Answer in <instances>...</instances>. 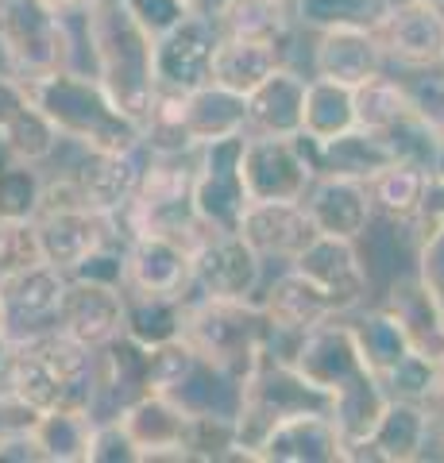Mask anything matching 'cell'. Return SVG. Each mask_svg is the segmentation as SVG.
I'll list each match as a JSON object with an SVG mask.
<instances>
[{
	"label": "cell",
	"mask_w": 444,
	"mask_h": 463,
	"mask_svg": "<svg viewBox=\"0 0 444 463\" xmlns=\"http://www.w3.org/2000/svg\"><path fill=\"white\" fill-rule=\"evenodd\" d=\"M255 301H260L263 313L270 317V325L279 332H294V336L317 328L328 317H340L333 309V301L294 267H267V279H263Z\"/></svg>",
	"instance_id": "cell-23"
},
{
	"label": "cell",
	"mask_w": 444,
	"mask_h": 463,
	"mask_svg": "<svg viewBox=\"0 0 444 463\" xmlns=\"http://www.w3.org/2000/svg\"><path fill=\"white\" fill-rule=\"evenodd\" d=\"M35 263H47L39 248L35 221H0V279Z\"/></svg>",
	"instance_id": "cell-42"
},
{
	"label": "cell",
	"mask_w": 444,
	"mask_h": 463,
	"mask_svg": "<svg viewBox=\"0 0 444 463\" xmlns=\"http://www.w3.org/2000/svg\"><path fill=\"white\" fill-rule=\"evenodd\" d=\"M386 70V58L371 32H317L309 43V78L364 85Z\"/></svg>",
	"instance_id": "cell-25"
},
{
	"label": "cell",
	"mask_w": 444,
	"mask_h": 463,
	"mask_svg": "<svg viewBox=\"0 0 444 463\" xmlns=\"http://www.w3.org/2000/svg\"><path fill=\"white\" fill-rule=\"evenodd\" d=\"M185 5H190V12H202V16H217L224 0H185Z\"/></svg>",
	"instance_id": "cell-49"
},
{
	"label": "cell",
	"mask_w": 444,
	"mask_h": 463,
	"mask_svg": "<svg viewBox=\"0 0 444 463\" xmlns=\"http://www.w3.org/2000/svg\"><path fill=\"white\" fill-rule=\"evenodd\" d=\"M440 70H444V58H440Z\"/></svg>",
	"instance_id": "cell-52"
},
{
	"label": "cell",
	"mask_w": 444,
	"mask_h": 463,
	"mask_svg": "<svg viewBox=\"0 0 444 463\" xmlns=\"http://www.w3.org/2000/svg\"><path fill=\"white\" fill-rule=\"evenodd\" d=\"M221 47V32L213 16L190 12L182 24H175L166 35L155 39L151 66H155V90L170 93H194L205 81H213V54Z\"/></svg>",
	"instance_id": "cell-10"
},
{
	"label": "cell",
	"mask_w": 444,
	"mask_h": 463,
	"mask_svg": "<svg viewBox=\"0 0 444 463\" xmlns=\"http://www.w3.org/2000/svg\"><path fill=\"white\" fill-rule=\"evenodd\" d=\"M413 270L421 274V282L433 289V298L444 309V216L429 221L418 243V259H413Z\"/></svg>",
	"instance_id": "cell-43"
},
{
	"label": "cell",
	"mask_w": 444,
	"mask_h": 463,
	"mask_svg": "<svg viewBox=\"0 0 444 463\" xmlns=\"http://www.w3.org/2000/svg\"><path fill=\"white\" fill-rule=\"evenodd\" d=\"M302 205L309 213L317 236H340V240H360L367 224H371V201L364 182L352 178H328V174H317L313 185L306 190Z\"/></svg>",
	"instance_id": "cell-24"
},
{
	"label": "cell",
	"mask_w": 444,
	"mask_h": 463,
	"mask_svg": "<svg viewBox=\"0 0 444 463\" xmlns=\"http://www.w3.org/2000/svg\"><path fill=\"white\" fill-rule=\"evenodd\" d=\"M243 136H228L217 143L197 147V174H194V209L205 228L236 232L240 216L248 209V190L240 174Z\"/></svg>",
	"instance_id": "cell-11"
},
{
	"label": "cell",
	"mask_w": 444,
	"mask_h": 463,
	"mask_svg": "<svg viewBox=\"0 0 444 463\" xmlns=\"http://www.w3.org/2000/svg\"><path fill=\"white\" fill-rule=\"evenodd\" d=\"M290 364L306 383H313L328 398V417L336 421L344 444L352 448L371 437V429L379 425L391 398H386L383 383L375 379V371L364 364L344 313L302 332Z\"/></svg>",
	"instance_id": "cell-1"
},
{
	"label": "cell",
	"mask_w": 444,
	"mask_h": 463,
	"mask_svg": "<svg viewBox=\"0 0 444 463\" xmlns=\"http://www.w3.org/2000/svg\"><path fill=\"white\" fill-rule=\"evenodd\" d=\"M394 74L402 81L413 112L433 128V136L440 143V163H437L433 178H444V70L429 66V70H394Z\"/></svg>",
	"instance_id": "cell-40"
},
{
	"label": "cell",
	"mask_w": 444,
	"mask_h": 463,
	"mask_svg": "<svg viewBox=\"0 0 444 463\" xmlns=\"http://www.w3.org/2000/svg\"><path fill=\"white\" fill-rule=\"evenodd\" d=\"M194 294L202 298H228V301H255L267 279V263L255 255L240 232L209 228L190 248Z\"/></svg>",
	"instance_id": "cell-9"
},
{
	"label": "cell",
	"mask_w": 444,
	"mask_h": 463,
	"mask_svg": "<svg viewBox=\"0 0 444 463\" xmlns=\"http://www.w3.org/2000/svg\"><path fill=\"white\" fill-rule=\"evenodd\" d=\"M236 232L267 267L294 263L317 240V228L302 201H248Z\"/></svg>",
	"instance_id": "cell-16"
},
{
	"label": "cell",
	"mask_w": 444,
	"mask_h": 463,
	"mask_svg": "<svg viewBox=\"0 0 444 463\" xmlns=\"http://www.w3.org/2000/svg\"><path fill=\"white\" fill-rule=\"evenodd\" d=\"M66 289V274L51 263H35L27 270L0 279V321L8 340H27L59 325V301Z\"/></svg>",
	"instance_id": "cell-14"
},
{
	"label": "cell",
	"mask_w": 444,
	"mask_h": 463,
	"mask_svg": "<svg viewBox=\"0 0 444 463\" xmlns=\"http://www.w3.org/2000/svg\"><path fill=\"white\" fill-rule=\"evenodd\" d=\"M375 43L386 58V70H429L444 58V8L394 0V8L375 27Z\"/></svg>",
	"instance_id": "cell-12"
},
{
	"label": "cell",
	"mask_w": 444,
	"mask_h": 463,
	"mask_svg": "<svg viewBox=\"0 0 444 463\" xmlns=\"http://www.w3.org/2000/svg\"><path fill=\"white\" fill-rule=\"evenodd\" d=\"M5 390L27 410H85L93 398V352L59 328L27 340H12Z\"/></svg>",
	"instance_id": "cell-3"
},
{
	"label": "cell",
	"mask_w": 444,
	"mask_h": 463,
	"mask_svg": "<svg viewBox=\"0 0 444 463\" xmlns=\"http://www.w3.org/2000/svg\"><path fill=\"white\" fill-rule=\"evenodd\" d=\"M352 93H355V128H364V132L383 136V132H391L402 116L413 112L394 70H383V74L367 78L364 85H355Z\"/></svg>",
	"instance_id": "cell-37"
},
{
	"label": "cell",
	"mask_w": 444,
	"mask_h": 463,
	"mask_svg": "<svg viewBox=\"0 0 444 463\" xmlns=\"http://www.w3.org/2000/svg\"><path fill=\"white\" fill-rule=\"evenodd\" d=\"M437 216H444V178H433L429 182V194H425V216L421 221H437Z\"/></svg>",
	"instance_id": "cell-48"
},
{
	"label": "cell",
	"mask_w": 444,
	"mask_h": 463,
	"mask_svg": "<svg viewBox=\"0 0 444 463\" xmlns=\"http://www.w3.org/2000/svg\"><path fill=\"white\" fill-rule=\"evenodd\" d=\"M429 437H433V421L421 402H386L379 425L371 437L348 448V463H413L425 459Z\"/></svg>",
	"instance_id": "cell-22"
},
{
	"label": "cell",
	"mask_w": 444,
	"mask_h": 463,
	"mask_svg": "<svg viewBox=\"0 0 444 463\" xmlns=\"http://www.w3.org/2000/svg\"><path fill=\"white\" fill-rule=\"evenodd\" d=\"M62 336L78 340L81 347L112 344L124 336V289L117 282L101 279H81V274H66V289L59 301V325Z\"/></svg>",
	"instance_id": "cell-13"
},
{
	"label": "cell",
	"mask_w": 444,
	"mask_h": 463,
	"mask_svg": "<svg viewBox=\"0 0 444 463\" xmlns=\"http://www.w3.org/2000/svg\"><path fill=\"white\" fill-rule=\"evenodd\" d=\"M418 5H433V8H444V0H418Z\"/></svg>",
	"instance_id": "cell-51"
},
{
	"label": "cell",
	"mask_w": 444,
	"mask_h": 463,
	"mask_svg": "<svg viewBox=\"0 0 444 463\" xmlns=\"http://www.w3.org/2000/svg\"><path fill=\"white\" fill-rule=\"evenodd\" d=\"M35 105L59 128V136L93 151H136L143 147V128L128 116L93 74L81 70H54L47 78L27 81Z\"/></svg>",
	"instance_id": "cell-2"
},
{
	"label": "cell",
	"mask_w": 444,
	"mask_h": 463,
	"mask_svg": "<svg viewBox=\"0 0 444 463\" xmlns=\"http://www.w3.org/2000/svg\"><path fill=\"white\" fill-rule=\"evenodd\" d=\"M371 301H379L386 313H394V321L402 325L413 352L425 355L429 364L444 367V309L433 298V289L421 282L418 270H402Z\"/></svg>",
	"instance_id": "cell-21"
},
{
	"label": "cell",
	"mask_w": 444,
	"mask_h": 463,
	"mask_svg": "<svg viewBox=\"0 0 444 463\" xmlns=\"http://www.w3.org/2000/svg\"><path fill=\"white\" fill-rule=\"evenodd\" d=\"M317 410L328 413V398L321 394L313 383H306L290 359L279 355H263L255 371L243 379V402L236 413V444H240V459L251 463L255 444L263 440V432L270 425H279L290 413H306Z\"/></svg>",
	"instance_id": "cell-6"
},
{
	"label": "cell",
	"mask_w": 444,
	"mask_h": 463,
	"mask_svg": "<svg viewBox=\"0 0 444 463\" xmlns=\"http://www.w3.org/2000/svg\"><path fill=\"white\" fill-rule=\"evenodd\" d=\"M43 205V166L0 158V221H35Z\"/></svg>",
	"instance_id": "cell-39"
},
{
	"label": "cell",
	"mask_w": 444,
	"mask_h": 463,
	"mask_svg": "<svg viewBox=\"0 0 444 463\" xmlns=\"http://www.w3.org/2000/svg\"><path fill=\"white\" fill-rule=\"evenodd\" d=\"M306 81L298 66H279L270 78H263L248 100V136H302V105H306Z\"/></svg>",
	"instance_id": "cell-26"
},
{
	"label": "cell",
	"mask_w": 444,
	"mask_h": 463,
	"mask_svg": "<svg viewBox=\"0 0 444 463\" xmlns=\"http://www.w3.org/2000/svg\"><path fill=\"white\" fill-rule=\"evenodd\" d=\"M355 128V93L352 85L309 78L306 105H302V136L309 143H328Z\"/></svg>",
	"instance_id": "cell-35"
},
{
	"label": "cell",
	"mask_w": 444,
	"mask_h": 463,
	"mask_svg": "<svg viewBox=\"0 0 444 463\" xmlns=\"http://www.w3.org/2000/svg\"><path fill=\"white\" fill-rule=\"evenodd\" d=\"M240 174L248 201H302L317 178L302 136H243Z\"/></svg>",
	"instance_id": "cell-8"
},
{
	"label": "cell",
	"mask_w": 444,
	"mask_h": 463,
	"mask_svg": "<svg viewBox=\"0 0 444 463\" xmlns=\"http://www.w3.org/2000/svg\"><path fill=\"white\" fill-rule=\"evenodd\" d=\"M309 155H313V170L317 174H328V178H352V182H367L371 174L383 170L394 158L391 147H386V139L375 132H364V128H352V132H344L328 143H309Z\"/></svg>",
	"instance_id": "cell-30"
},
{
	"label": "cell",
	"mask_w": 444,
	"mask_h": 463,
	"mask_svg": "<svg viewBox=\"0 0 444 463\" xmlns=\"http://www.w3.org/2000/svg\"><path fill=\"white\" fill-rule=\"evenodd\" d=\"M286 267L306 274V279L333 301L336 313H352V309H360L371 301V279H367V267L360 259L355 240L317 236L294 263H286Z\"/></svg>",
	"instance_id": "cell-15"
},
{
	"label": "cell",
	"mask_w": 444,
	"mask_h": 463,
	"mask_svg": "<svg viewBox=\"0 0 444 463\" xmlns=\"http://www.w3.org/2000/svg\"><path fill=\"white\" fill-rule=\"evenodd\" d=\"M120 5L151 39L166 35L170 27L190 16V5H185V0H120Z\"/></svg>",
	"instance_id": "cell-45"
},
{
	"label": "cell",
	"mask_w": 444,
	"mask_h": 463,
	"mask_svg": "<svg viewBox=\"0 0 444 463\" xmlns=\"http://www.w3.org/2000/svg\"><path fill=\"white\" fill-rule=\"evenodd\" d=\"M93 417L85 410H47L35 413L32 440L39 448V463H85L90 459Z\"/></svg>",
	"instance_id": "cell-36"
},
{
	"label": "cell",
	"mask_w": 444,
	"mask_h": 463,
	"mask_svg": "<svg viewBox=\"0 0 444 463\" xmlns=\"http://www.w3.org/2000/svg\"><path fill=\"white\" fill-rule=\"evenodd\" d=\"M90 70L117 105L143 124L155 97V39L128 16L120 0H90Z\"/></svg>",
	"instance_id": "cell-4"
},
{
	"label": "cell",
	"mask_w": 444,
	"mask_h": 463,
	"mask_svg": "<svg viewBox=\"0 0 444 463\" xmlns=\"http://www.w3.org/2000/svg\"><path fill=\"white\" fill-rule=\"evenodd\" d=\"M185 298H143L124 294V336H132L143 347L166 344L182 336Z\"/></svg>",
	"instance_id": "cell-38"
},
{
	"label": "cell",
	"mask_w": 444,
	"mask_h": 463,
	"mask_svg": "<svg viewBox=\"0 0 444 463\" xmlns=\"http://www.w3.org/2000/svg\"><path fill=\"white\" fill-rule=\"evenodd\" d=\"M251 463H348V444L333 417L306 410L270 425L255 444Z\"/></svg>",
	"instance_id": "cell-19"
},
{
	"label": "cell",
	"mask_w": 444,
	"mask_h": 463,
	"mask_svg": "<svg viewBox=\"0 0 444 463\" xmlns=\"http://www.w3.org/2000/svg\"><path fill=\"white\" fill-rule=\"evenodd\" d=\"M151 394L147 383V347L132 336H117L112 344L93 352V398L90 417L93 421H117L132 402Z\"/></svg>",
	"instance_id": "cell-18"
},
{
	"label": "cell",
	"mask_w": 444,
	"mask_h": 463,
	"mask_svg": "<svg viewBox=\"0 0 444 463\" xmlns=\"http://www.w3.org/2000/svg\"><path fill=\"white\" fill-rule=\"evenodd\" d=\"M85 463H143L136 440L128 437L120 421H93L90 437V459Z\"/></svg>",
	"instance_id": "cell-44"
},
{
	"label": "cell",
	"mask_w": 444,
	"mask_h": 463,
	"mask_svg": "<svg viewBox=\"0 0 444 463\" xmlns=\"http://www.w3.org/2000/svg\"><path fill=\"white\" fill-rule=\"evenodd\" d=\"M213 24H217L221 39H255L275 43V47H286L294 32L286 0H224Z\"/></svg>",
	"instance_id": "cell-34"
},
{
	"label": "cell",
	"mask_w": 444,
	"mask_h": 463,
	"mask_svg": "<svg viewBox=\"0 0 444 463\" xmlns=\"http://www.w3.org/2000/svg\"><path fill=\"white\" fill-rule=\"evenodd\" d=\"M437 364H429L425 355L418 352H410L402 364L391 367L383 374V390H386V398H394V402H425L429 398V390H433L437 383Z\"/></svg>",
	"instance_id": "cell-41"
},
{
	"label": "cell",
	"mask_w": 444,
	"mask_h": 463,
	"mask_svg": "<svg viewBox=\"0 0 444 463\" xmlns=\"http://www.w3.org/2000/svg\"><path fill=\"white\" fill-rule=\"evenodd\" d=\"M429 174L402 158H391L383 170H375L364 182L371 213L394 224H418L425 216V194H429Z\"/></svg>",
	"instance_id": "cell-29"
},
{
	"label": "cell",
	"mask_w": 444,
	"mask_h": 463,
	"mask_svg": "<svg viewBox=\"0 0 444 463\" xmlns=\"http://www.w3.org/2000/svg\"><path fill=\"white\" fill-rule=\"evenodd\" d=\"M270 317L260 301H228L190 294L182 313V340L232 379H248L270 347Z\"/></svg>",
	"instance_id": "cell-5"
},
{
	"label": "cell",
	"mask_w": 444,
	"mask_h": 463,
	"mask_svg": "<svg viewBox=\"0 0 444 463\" xmlns=\"http://www.w3.org/2000/svg\"><path fill=\"white\" fill-rule=\"evenodd\" d=\"M182 124L194 147L228 136H248V100L217 81H205L202 90L182 93Z\"/></svg>",
	"instance_id": "cell-28"
},
{
	"label": "cell",
	"mask_w": 444,
	"mask_h": 463,
	"mask_svg": "<svg viewBox=\"0 0 444 463\" xmlns=\"http://www.w3.org/2000/svg\"><path fill=\"white\" fill-rule=\"evenodd\" d=\"M35 232H39L43 259H47L51 267H59L62 274H74L85 259L97 248H105V243L117 248L109 216L90 213L81 205H43L35 213Z\"/></svg>",
	"instance_id": "cell-20"
},
{
	"label": "cell",
	"mask_w": 444,
	"mask_h": 463,
	"mask_svg": "<svg viewBox=\"0 0 444 463\" xmlns=\"http://www.w3.org/2000/svg\"><path fill=\"white\" fill-rule=\"evenodd\" d=\"M344 321H348L352 340H355V347H360L364 364L375 371V379H383L386 371L398 367L413 352L402 325H398L394 313H386L379 301H367V306L344 313Z\"/></svg>",
	"instance_id": "cell-31"
},
{
	"label": "cell",
	"mask_w": 444,
	"mask_h": 463,
	"mask_svg": "<svg viewBox=\"0 0 444 463\" xmlns=\"http://www.w3.org/2000/svg\"><path fill=\"white\" fill-rule=\"evenodd\" d=\"M27 109H32L27 81H20L16 74H0V139L8 136V128L16 124Z\"/></svg>",
	"instance_id": "cell-46"
},
{
	"label": "cell",
	"mask_w": 444,
	"mask_h": 463,
	"mask_svg": "<svg viewBox=\"0 0 444 463\" xmlns=\"http://www.w3.org/2000/svg\"><path fill=\"white\" fill-rule=\"evenodd\" d=\"M0 47L20 81L74 66L66 16L43 0H0Z\"/></svg>",
	"instance_id": "cell-7"
},
{
	"label": "cell",
	"mask_w": 444,
	"mask_h": 463,
	"mask_svg": "<svg viewBox=\"0 0 444 463\" xmlns=\"http://www.w3.org/2000/svg\"><path fill=\"white\" fill-rule=\"evenodd\" d=\"M120 289L124 294H143V298H190L194 294L190 248L166 236L128 240Z\"/></svg>",
	"instance_id": "cell-17"
},
{
	"label": "cell",
	"mask_w": 444,
	"mask_h": 463,
	"mask_svg": "<svg viewBox=\"0 0 444 463\" xmlns=\"http://www.w3.org/2000/svg\"><path fill=\"white\" fill-rule=\"evenodd\" d=\"M43 5H51V8H81V5H90V0H43Z\"/></svg>",
	"instance_id": "cell-50"
},
{
	"label": "cell",
	"mask_w": 444,
	"mask_h": 463,
	"mask_svg": "<svg viewBox=\"0 0 444 463\" xmlns=\"http://www.w3.org/2000/svg\"><path fill=\"white\" fill-rule=\"evenodd\" d=\"M35 421V410H27L20 398H12L8 390H0V440L8 437V432H20Z\"/></svg>",
	"instance_id": "cell-47"
},
{
	"label": "cell",
	"mask_w": 444,
	"mask_h": 463,
	"mask_svg": "<svg viewBox=\"0 0 444 463\" xmlns=\"http://www.w3.org/2000/svg\"><path fill=\"white\" fill-rule=\"evenodd\" d=\"M298 32H375L394 0H286Z\"/></svg>",
	"instance_id": "cell-32"
},
{
	"label": "cell",
	"mask_w": 444,
	"mask_h": 463,
	"mask_svg": "<svg viewBox=\"0 0 444 463\" xmlns=\"http://www.w3.org/2000/svg\"><path fill=\"white\" fill-rule=\"evenodd\" d=\"M117 421L128 429V437L136 440L143 463H159V459L182 463V440H185L190 413H182L170 398L151 390V394H143L139 402L128 405Z\"/></svg>",
	"instance_id": "cell-27"
},
{
	"label": "cell",
	"mask_w": 444,
	"mask_h": 463,
	"mask_svg": "<svg viewBox=\"0 0 444 463\" xmlns=\"http://www.w3.org/2000/svg\"><path fill=\"white\" fill-rule=\"evenodd\" d=\"M282 62V47L275 43H255V39H221L213 54V81L232 93L248 97L263 78H270Z\"/></svg>",
	"instance_id": "cell-33"
}]
</instances>
